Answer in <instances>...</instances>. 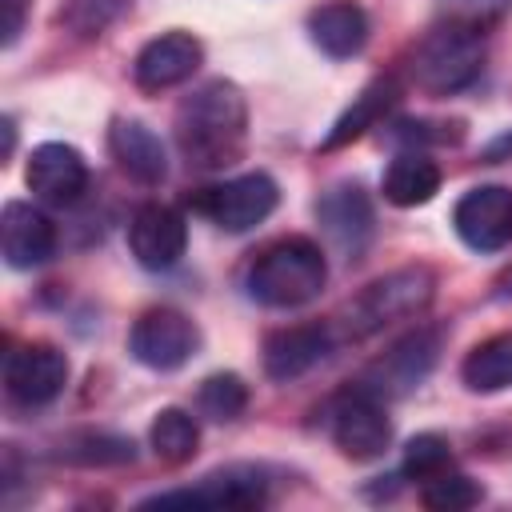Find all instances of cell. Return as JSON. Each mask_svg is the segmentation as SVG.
Segmentation results:
<instances>
[{"mask_svg": "<svg viewBox=\"0 0 512 512\" xmlns=\"http://www.w3.org/2000/svg\"><path fill=\"white\" fill-rule=\"evenodd\" d=\"M176 148L192 168L216 172L244 156L248 100L232 80H208L176 108Z\"/></svg>", "mask_w": 512, "mask_h": 512, "instance_id": "obj_1", "label": "cell"}, {"mask_svg": "<svg viewBox=\"0 0 512 512\" xmlns=\"http://www.w3.org/2000/svg\"><path fill=\"white\" fill-rule=\"evenodd\" d=\"M328 284V260L316 240L308 236H284L268 244L252 268H248V296L264 308H300L316 300Z\"/></svg>", "mask_w": 512, "mask_h": 512, "instance_id": "obj_2", "label": "cell"}, {"mask_svg": "<svg viewBox=\"0 0 512 512\" xmlns=\"http://www.w3.org/2000/svg\"><path fill=\"white\" fill-rule=\"evenodd\" d=\"M436 296V272L424 268V264H412V268H396L380 280H372L344 312V336L360 340V336H372L380 332L384 324L392 320H408L416 312H424Z\"/></svg>", "mask_w": 512, "mask_h": 512, "instance_id": "obj_3", "label": "cell"}, {"mask_svg": "<svg viewBox=\"0 0 512 512\" xmlns=\"http://www.w3.org/2000/svg\"><path fill=\"white\" fill-rule=\"evenodd\" d=\"M484 68V36L460 24L436 28L420 40L412 56V76L432 96H452L468 88Z\"/></svg>", "mask_w": 512, "mask_h": 512, "instance_id": "obj_4", "label": "cell"}, {"mask_svg": "<svg viewBox=\"0 0 512 512\" xmlns=\"http://www.w3.org/2000/svg\"><path fill=\"white\" fill-rule=\"evenodd\" d=\"M268 480L272 476L260 464H224L188 488L144 496L140 508H260L268 500Z\"/></svg>", "mask_w": 512, "mask_h": 512, "instance_id": "obj_5", "label": "cell"}, {"mask_svg": "<svg viewBox=\"0 0 512 512\" xmlns=\"http://www.w3.org/2000/svg\"><path fill=\"white\" fill-rule=\"evenodd\" d=\"M328 436L348 460H376L392 444V420L380 396L364 392L360 384L344 388L328 404Z\"/></svg>", "mask_w": 512, "mask_h": 512, "instance_id": "obj_6", "label": "cell"}, {"mask_svg": "<svg viewBox=\"0 0 512 512\" xmlns=\"http://www.w3.org/2000/svg\"><path fill=\"white\" fill-rule=\"evenodd\" d=\"M436 360H440V328H416L404 340H396L380 360H372L356 376V384L388 404V400L420 388V380L436 368Z\"/></svg>", "mask_w": 512, "mask_h": 512, "instance_id": "obj_7", "label": "cell"}, {"mask_svg": "<svg viewBox=\"0 0 512 512\" xmlns=\"http://www.w3.org/2000/svg\"><path fill=\"white\" fill-rule=\"evenodd\" d=\"M280 204V188L268 172H244L200 192L196 208L224 232H248L264 224Z\"/></svg>", "mask_w": 512, "mask_h": 512, "instance_id": "obj_8", "label": "cell"}, {"mask_svg": "<svg viewBox=\"0 0 512 512\" xmlns=\"http://www.w3.org/2000/svg\"><path fill=\"white\" fill-rule=\"evenodd\" d=\"M200 348V328L180 308H148L128 332V352L152 372H172Z\"/></svg>", "mask_w": 512, "mask_h": 512, "instance_id": "obj_9", "label": "cell"}, {"mask_svg": "<svg viewBox=\"0 0 512 512\" xmlns=\"http://www.w3.org/2000/svg\"><path fill=\"white\" fill-rule=\"evenodd\" d=\"M452 228L472 252H500L512 244V188H468L452 208Z\"/></svg>", "mask_w": 512, "mask_h": 512, "instance_id": "obj_10", "label": "cell"}, {"mask_svg": "<svg viewBox=\"0 0 512 512\" xmlns=\"http://www.w3.org/2000/svg\"><path fill=\"white\" fill-rule=\"evenodd\" d=\"M68 384V356L56 344H24L4 360V392L20 408L52 404Z\"/></svg>", "mask_w": 512, "mask_h": 512, "instance_id": "obj_11", "label": "cell"}, {"mask_svg": "<svg viewBox=\"0 0 512 512\" xmlns=\"http://www.w3.org/2000/svg\"><path fill=\"white\" fill-rule=\"evenodd\" d=\"M128 248L140 268L168 272L172 264H180V256L188 248V224L168 204H144L128 220Z\"/></svg>", "mask_w": 512, "mask_h": 512, "instance_id": "obj_12", "label": "cell"}, {"mask_svg": "<svg viewBox=\"0 0 512 512\" xmlns=\"http://www.w3.org/2000/svg\"><path fill=\"white\" fill-rule=\"evenodd\" d=\"M28 188L40 204L68 208L88 192V164L72 144L48 140L28 156Z\"/></svg>", "mask_w": 512, "mask_h": 512, "instance_id": "obj_13", "label": "cell"}, {"mask_svg": "<svg viewBox=\"0 0 512 512\" xmlns=\"http://www.w3.org/2000/svg\"><path fill=\"white\" fill-rule=\"evenodd\" d=\"M204 60V44L192 32H164L156 40H148L136 60H132V80L144 92H164L176 88L184 80H192V72Z\"/></svg>", "mask_w": 512, "mask_h": 512, "instance_id": "obj_14", "label": "cell"}, {"mask_svg": "<svg viewBox=\"0 0 512 512\" xmlns=\"http://www.w3.org/2000/svg\"><path fill=\"white\" fill-rule=\"evenodd\" d=\"M0 252L8 260V268H16V272L40 268L56 252L52 220L24 200H8L0 212Z\"/></svg>", "mask_w": 512, "mask_h": 512, "instance_id": "obj_15", "label": "cell"}, {"mask_svg": "<svg viewBox=\"0 0 512 512\" xmlns=\"http://www.w3.org/2000/svg\"><path fill=\"white\" fill-rule=\"evenodd\" d=\"M336 344V332L328 324H292L264 340V376L268 380H300L308 368H316Z\"/></svg>", "mask_w": 512, "mask_h": 512, "instance_id": "obj_16", "label": "cell"}, {"mask_svg": "<svg viewBox=\"0 0 512 512\" xmlns=\"http://www.w3.org/2000/svg\"><path fill=\"white\" fill-rule=\"evenodd\" d=\"M108 152L120 164V172L128 180H136V184H148L152 188V184H160L168 176V152H164L160 136L144 120H128V116L112 120V128H108Z\"/></svg>", "mask_w": 512, "mask_h": 512, "instance_id": "obj_17", "label": "cell"}, {"mask_svg": "<svg viewBox=\"0 0 512 512\" xmlns=\"http://www.w3.org/2000/svg\"><path fill=\"white\" fill-rule=\"evenodd\" d=\"M316 220L344 252H360L372 236V200L360 184H332L316 200Z\"/></svg>", "mask_w": 512, "mask_h": 512, "instance_id": "obj_18", "label": "cell"}, {"mask_svg": "<svg viewBox=\"0 0 512 512\" xmlns=\"http://www.w3.org/2000/svg\"><path fill=\"white\" fill-rule=\"evenodd\" d=\"M308 36L324 56L348 60L368 44V16L352 0H328L308 16Z\"/></svg>", "mask_w": 512, "mask_h": 512, "instance_id": "obj_19", "label": "cell"}, {"mask_svg": "<svg viewBox=\"0 0 512 512\" xmlns=\"http://www.w3.org/2000/svg\"><path fill=\"white\" fill-rule=\"evenodd\" d=\"M396 100H400L396 76H376V80H368V84L360 88V96H352V104L336 116V124L328 128V136L320 140V148L332 152V148H344V144L360 140L368 128H376V124L388 116V108H392Z\"/></svg>", "mask_w": 512, "mask_h": 512, "instance_id": "obj_20", "label": "cell"}, {"mask_svg": "<svg viewBox=\"0 0 512 512\" xmlns=\"http://www.w3.org/2000/svg\"><path fill=\"white\" fill-rule=\"evenodd\" d=\"M380 192L396 208H420V204H428L440 192V168H436L432 156L408 148V152H400V156L388 160L384 180H380Z\"/></svg>", "mask_w": 512, "mask_h": 512, "instance_id": "obj_21", "label": "cell"}, {"mask_svg": "<svg viewBox=\"0 0 512 512\" xmlns=\"http://www.w3.org/2000/svg\"><path fill=\"white\" fill-rule=\"evenodd\" d=\"M460 380L472 392L512 388V332H500V336H488L484 344H476L460 364Z\"/></svg>", "mask_w": 512, "mask_h": 512, "instance_id": "obj_22", "label": "cell"}, {"mask_svg": "<svg viewBox=\"0 0 512 512\" xmlns=\"http://www.w3.org/2000/svg\"><path fill=\"white\" fill-rule=\"evenodd\" d=\"M148 440H152V452L164 460V464H184L196 456V444H200V424L192 412L184 408H160L152 428H148Z\"/></svg>", "mask_w": 512, "mask_h": 512, "instance_id": "obj_23", "label": "cell"}, {"mask_svg": "<svg viewBox=\"0 0 512 512\" xmlns=\"http://www.w3.org/2000/svg\"><path fill=\"white\" fill-rule=\"evenodd\" d=\"M196 408H200V416H208V420H236L244 408H248V384L236 376V372H216V376H208L204 384H200V392H196Z\"/></svg>", "mask_w": 512, "mask_h": 512, "instance_id": "obj_24", "label": "cell"}, {"mask_svg": "<svg viewBox=\"0 0 512 512\" xmlns=\"http://www.w3.org/2000/svg\"><path fill=\"white\" fill-rule=\"evenodd\" d=\"M408 480H436L444 472H452V444L436 432H420L408 440L404 448V468H400Z\"/></svg>", "mask_w": 512, "mask_h": 512, "instance_id": "obj_25", "label": "cell"}, {"mask_svg": "<svg viewBox=\"0 0 512 512\" xmlns=\"http://www.w3.org/2000/svg\"><path fill=\"white\" fill-rule=\"evenodd\" d=\"M132 456H136L132 440L108 436V432H84L60 448V460H72V464H124Z\"/></svg>", "mask_w": 512, "mask_h": 512, "instance_id": "obj_26", "label": "cell"}, {"mask_svg": "<svg viewBox=\"0 0 512 512\" xmlns=\"http://www.w3.org/2000/svg\"><path fill=\"white\" fill-rule=\"evenodd\" d=\"M480 496H484V492H480L468 476H460V472H444V476L420 484V500H424V508H432V512H464V508L480 504Z\"/></svg>", "mask_w": 512, "mask_h": 512, "instance_id": "obj_27", "label": "cell"}, {"mask_svg": "<svg viewBox=\"0 0 512 512\" xmlns=\"http://www.w3.org/2000/svg\"><path fill=\"white\" fill-rule=\"evenodd\" d=\"M124 8H128V0H64L60 20H64L76 36H96V32H104Z\"/></svg>", "mask_w": 512, "mask_h": 512, "instance_id": "obj_28", "label": "cell"}, {"mask_svg": "<svg viewBox=\"0 0 512 512\" xmlns=\"http://www.w3.org/2000/svg\"><path fill=\"white\" fill-rule=\"evenodd\" d=\"M432 128H436L432 120H396V136L400 140H412V144H424V140H432V144L460 140V128H452V132H432Z\"/></svg>", "mask_w": 512, "mask_h": 512, "instance_id": "obj_29", "label": "cell"}, {"mask_svg": "<svg viewBox=\"0 0 512 512\" xmlns=\"http://www.w3.org/2000/svg\"><path fill=\"white\" fill-rule=\"evenodd\" d=\"M0 8H4V48H12L20 40V32H24V8H28V0H0Z\"/></svg>", "mask_w": 512, "mask_h": 512, "instance_id": "obj_30", "label": "cell"}, {"mask_svg": "<svg viewBox=\"0 0 512 512\" xmlns=\"http://www.w3.org/2000/svg\"><path fill=\"white\" fill-rule=\"evenodd\" d=\"M12 148H16V124L12 116H4V156H12Z\"/></svg>", "mask_w": 512, "mask_h": 512, "instance_id": "obj_31", "label": "cell"}, {"mask_svg": "<svg viewBox=\"0 0 512 512\" xmlns=\"http://www.w3.org/2000/svg\"><path fill=\"white\" fill-rule=\"evenodd\" d=\"M500 152H512V136H500V140H496V144L488 148V160H496Z\"/></svg>", "mask_w": 512, "mask_h": 512, "instance_id": "obj_32", "label": "cell"}, {"mask_svg": "<svg viewBox=\"0 0 512 512\" xmlns=\"http://www.w3.org/2000/svg\"><path fill=\"white\" fill-rule=\"evenodd\" d=\"M500 292H512V272H504V280H500Z\"/></svg>", "mask_w": 512, "mask_h": 512, "instance_id": "obj_33", "label": "cell"}]
</instances>
